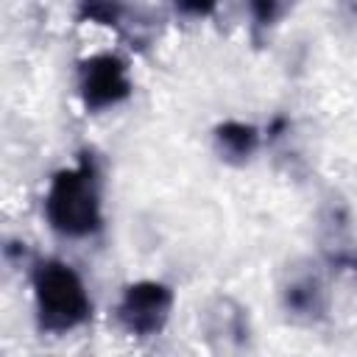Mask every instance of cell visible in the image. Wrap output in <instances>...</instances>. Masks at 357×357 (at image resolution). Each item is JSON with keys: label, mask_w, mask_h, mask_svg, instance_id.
<instances>
[{"label": "cell", "mask_w": 357, "mask_h": 357, "mask_svg": "<svg viewBox=\"0 0 357 357\" xmlns=\"http://www.w3.org/2000/svg\"><path fill=\"white\" fill-rule=\"evenodd\" d=\"M282 307L298 324H318L326 318L329 298L318 271H293L282 287Z\"/></svg>", "instance_id": "cell-5"}, {"label": "cell", "mask_w": 357, "mask_h": 357, "mask_svg": "<svg viewBox=\"0 0 357 357\" xmlns=\"http://www.w3.org/2000/svg\"><path fill=\"white\" fill-rule=\"evenodd\" d=\"M298 0H248V11H251V22L254 31H271L273 25H279L296 6Z\"/></svg>", "instance_id": "cell-9"}, {"label": "cell", "mask_w": 357, "mask_h": 357, "mask_svg": "<svg viewBox=\"0 0 357 357\" xmlns=\"http://www.w3.org/2000/svg\"><path fill=\"white\" fill-rule=\"evenodd\" d=\"M212 142H215V153L226 165H237L240 167V165L251 162V156L259 151V131L251 123L226 120V123L215 126Z\"/></svg>", "instance_id": "cell-6"}, {"label": "cell", "mask_w": 357, "mask_h": 357, "mask_svg": "<svg viewBox=\"0 0 357 357\" xmlns=\"http://www.w3.org/2000/svg\"><path fill=\"white\" fill-rule=\"evenodd\" d=\"M220 0H173V6L187 17H209Z\"/></svg>", "instance_id": "cell-10"}, {"label": "cell", "mask_w": 357, "mask_h": 357, "mask_svg": "<svg viewBox=\"0 0 357 357\" xmlns=\"http://www.w3.org/2000/svg\"><path fill=\"white\" fill-rule=\"evenodd\" d=\"M173 301H176V296L165 282L142 279L123 290L114 315H117V324L123 326V332H128L134 337H153L167 326Z\"/></svg>", "instance_id": "cell-3"}, {"label": "cell", "mask_w": 357, "mask_h": 357, "mask_svg": "<svg viewBox=\"0 0 357 357\" xmlns=\"http://www.w3.org/2000/svg\"><path fill=\"white\" fill-rule=\"evenodd\" d=\"M337 262H343V265H349V268H354V273H357V257H340Z\"/></svg>", "instance_id": "cell-11"}, {"label": "cell", "mask_w": 357, "mask_h": 357, "mask_svg": "<svg viewBox=\"0 0 357 357\" xmlns=\"http://www.w3.org/2000/svg\"><path fill=\"white\" fill-rule=\"evenodd\" d=\"M45 218L61 237H89L100 229V178L92 153H81L75 167H64L50 178Z\"/></svg>", "instance_id": "cell-1"}, {"label": "cell", "mask_w": 357, "mask_h": 357, "mask_svg": "<svg viewBox=\"0 0 357 357\" xmlns=\"http://www.w3.org/2000/svg\"><path fill=\"white\" fill-rule=\"evenodd\" d=\"M75 3H78V20L126 31V20H128L126 0H75Z\"/></svg>", "instance_id": "cell-8"}, {"label": "cell", "mask_w": 357, "mask_h": 357, "mask_svg": "<svg viewBox=\"0 0 357 357\" xmlns=\"http://www.w3.org/2000/svg\"><path fill=\"white\" fill-rule=\"evenodd\" d=\"M36 326L47 335H64L92 318V298L81 276L61 259H42L31 271Z\"/></svg>", "instance_id": "cell-2"}, {"label": "cell", "mask_w": 357, "mask_h": 357, "mask_svg": "<svg viewBox=\"0 0 357 357\" xmlns=\"http://www.w3.org/2000/svg\"><path fill=\"white\" fill-rule=\"evenodd\" d=\"M206 335L209 337H223L231 346H245V340H248L245 310L234 298H226V296L215 298L206 310Z\"/></svg>", "instance_id": "cell-7"}, {"label": "cell", "mask_w": 357, "mask_h": 357, "mask_svg": "<svg viewBox=\"0 0 357 357\" xmlns=\"http://www.w3.org/2000/svg\"><path fill=\"white\" fill-rule=\"evenodd\" d=\"M131 89L128 67L114 53H95L78 64V98L89 114L128 100Z\"/></svg>", "instance_id": "cell-4"}]
</instances>
